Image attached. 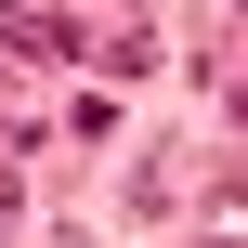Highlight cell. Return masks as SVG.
I'll return each mask as SVG.
<instances>
[{
	"label": "cell",
	"instance_id": "cell-1",
	"mask_svg": "<svg viewBox=\"0 0 248 248\" xmlns=\"http://www.w3.org/2000/svg\"><path fill=\"white\" fill-rule=\"evenodd\" d=\"M235 196H248V170H235Z\"/></svg>",
	"mask_w": 248,
	"mask_h": 248
}]
</instances>
